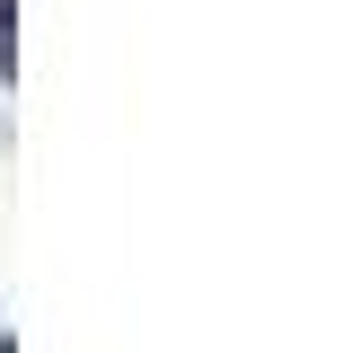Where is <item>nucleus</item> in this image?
I'll use <instances>...</instances> for the list:
<instances>
[{"mask_svg": "<svg viewBox=\"0 0 353 353\" xmlns=\"http://www.w3.org/2000/svg\"><path fill=\"white\" fill-rule=\"evenodd\" d=\"M0 71H9V27H0Z\"/></svg>", "mask_w": 353, "mask_h": 353, "instance_id": "obj_1", "label": "nucleus"}]
</instances>
